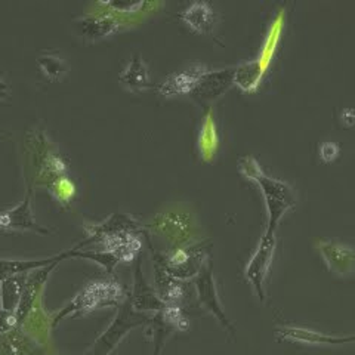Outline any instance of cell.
I'll return each mask as SVG.
<instances>
[{
    "label": "cell",
    "instance_id": "obj_1",
    "mask_svg": "<svg viewBox=\"0 0 355 355\" xmlns=\"http://www.w3.org/2000/svg\"><path fill=\"white\" fill-rule=\"evenodd\" d=\"M239 169L244 176H248L252 181H257L261 187L266 210H268V227H266V230L275 231L283 215L296 203L292 187L266 175L261 169L257 159H253L252 155H244V157L240 159Z\"/></svg>",
    "mask_w": 355,
    "mask_h": 355
},
{
    "label": "cell",
    "instance_id": "obj_2",
    "mask_svg": "<svg viewBox=\"0 0 355 355\" xmlns=\"http://www.w3.org/2000/svg\"><path fill=\"white\" fill-rule=\"evenodd\" d=\"M125 299V292L116 280H94L87 283L82 291L77 293L69 305H65L60 313L55 315L53 324L69 315L87 314L94 309L119 305Z\"/></svg>",
    "mask_w": 355,
    "mask_h": 355
},
{
    "label": "cell",
    "instance_id": "obj_3",
    "mask_svg": "<svg viewBox=\"0 0 355 355\" xmlns=\"http://www.w3.org/2000/svg\"><path fill=\"white\" fill-rule=\"evenodd\" d=\"M284 19L286 12L284 10H280L271 22L268 31H266V37L262 43V48L258 53V57L252 61H246L240 65H236V83L241 89H244V91H253V89H257L266 69L270 67L277 46H279V42L282 39Z\"/></svg>",
    "mask_w": 355,
    "mask_h": 355
},
{
    "label": "cell",
    "instance_id": "obj_4",
    "mask_svg": "<svg viewBox=\"0 0 355 355\" xmlns=\"http://www.w3.org/2000/svg\"><path fill=\"white\" fill-rule=\"evenodd\" d=\"M160 258L166 271H168L173 279L180 282L190 280L205 266V243L184 244V246L173 249L171 253L166 254V257H162L160 254Z\"/></svg>",
    "mask_w": 355,
    "mask_h": 355
},
{
    "label": "cell",
    "instance_id": "obj_5",
    "mask_svg": "<svg viewBox=\"0 0 355 355\" xmlns=\"http://www.w3.org/2000/svg\"><path fill=\"white\" fill-rule=\"evenodd\" d=\"M132 308L133 306H132L130 299H128V301L123 304V306L120 308L116 320L113 321V324H111L105 330L104 335L95 342L92 351L87 355H107L117 345V342L126 335L128 330H130L135 326L147 323L148 318L146 315L137 314Z\"/></svg>",
    "mask_w": 355,
    "mask_h": 355
},
{
    "label": "cell",
    "instance_id": "obj_6",
    "mask_svg": "<svg viewBox=\"0 0 355 355\" xmlns=\"http://www.w3.org/2000/svg\"><path fill=\"white\" fill-rule=\"evenodd\" d=\"M85 230L87 239L82 241L79 246H76V249H80L91 243H101L105 239L125 234V232H138L139 234L144 231V225L138 219L128 214H113L105 220L99 222V224H86Z\"/></svg>",
    "mask_w": 355,
    "mask_h": 355
},
{
    "label": "cell",
    "instance_id": "obj_7",
    "mask_svg": "<svg viewBox=\"0 0 355 355\" xmlns=\"http://www.w3.org/2000/svg\"><path fill=\"white\" fill-rule=\"evenodd\" d=\"M232 83H236V65L218 70L207 69L200 76L190 95L200 103H209L224 94Z\"/></svg>",
    "mask_w": 355,
    "mask_h": 355
},
{
    "label": "cell",
    "instance_id": "obj_8",
    "mask_svg": "<svg viewBox=\"0 0 355 355\" xmlns=\"http://www.w3.org/2000/svg\"><path fill=\"white\" fill-rule=\"evenodd\" d=\"M33 188L28 185L24 200L15 207L0 210V231H36L49 234V230L37 224L31 209Z\"/></svg>",
    "mask_w": 355,
    "mask_h": 355
},
{
    "label": "cell",
    "instance_id": "obj_9",
    "mask_svg": "<svg viewBox=\"0 0 355 355\" xmlns=\"http://www.w3.org/2000/svg\"><path fill=\"white\" fill-rule=\"evenodd\" d=\"M275 249V231L266 230L262 236L257 252L253 253L252 259L246 266V277L257 288L261 299H263V280L268 272Z\"/></svg>",
    "mask_w": 355,
    "mask_h": 355
},
{
    "label": "cell",
    "instance_id": "obj_10",
    "mask_svg": "<svg viewBox=\"0 0 355 355\" xmlns=\"http://www.w3.org/2000/svg\"><path fill=\"white\" fill-rule=\"evenodd\" d=\"M58 263H52L48 266H43V268L31 271L27 275V280L24 284V288H22V295L19 299L18 308L15 311V318H17V327L24 326V323L27 321L28 315L31 314L33 308H35L36 304V297L39 295V292L42 291V287L44 284V282L48 280V277L51 274V271L57 266Z\"/></svg>",
    "mask_w": 355,
    "mask_h": 355
},
{
    "label": "cell",
    "instance_id": "obj_11",
    "mask_svg": "<svg viewBox=\"0 0 355 355\" xmlns=\"http://www.w3.org/2000/svg\"><path fill=\"white\" fill-rule=\"evenodd\" d=\"M205 71H207V67L202 62H194L187 67L185 70L176 71L169 74L166 79L157 86V91L163 96H175L182 94H190L197 80L200 79Z\"/></svg>",
    "mask_w": 355,
    "mask_h": 355
},
{
    "label": "cell",
    "instance_id": "obj_12",
    "mask_svg": "<svg viewBox=\"0 0 355 355\" xmlns=\"http://www.w3.org/2000/svg\"><path fill=\"white\" fill-rule=\"evenodd\" d=\"M76 27L83 37L89 40H98L116 33L121 27V21L111 12L87 14L77 18Z\"/></svg>",
    "mask_w": 355,
    "mask_h": 355
},
{
    "label": "cell",
    "instance_id": "obj_13",
    "mask_svg": "<svg viewBox=\"0 0 355 355\" xmlns=\"http://www.w3.org/2000/svg\"><path fill=\"white\" fill-rule=\"evenodd\" d=\"M151 228L157 232H162L164 236H168L175 243H181L182 246L184 244H188L193 232V224L190 216L180 212L159 215L153 220Z\"/></svg>",
    "mask_w": 355,
    "mask_h": 355
},
{
    "label": "cell",
    "instance_id": "obj_14",
    "mask_svg": "<svg viewBox=\"0 0 355 355\" xmlns=\"http://www.w3.org/2000/svg\"><path fill=\"white\" fill-rule=\"evenodd\" d=\"M318 250L335 272L349 274L355 270V249L329 240H321L318 241Z\"/></svg>",
    "mask_w": 355,
    "mask_h": 355
},
{
    "label": "cell",
    "instance_id": "obj_15",
    "mask_svg": "<svg viewBox=\"0 0 355 355\" xmlns=\"http://www.w3.org/2000/svg\"><path fill=\"white\" fill-rule=\"evenodd\" d=\"M196 286H197V292H198V297L212 313L224 323L227 327L232 329L231 323L227 320V315L222 311V306L219 304L218 299V292H216V286H215V280L212 275V268L210 266H203L200 272L197 274L196 279Z\"/></svg>",
    "mask_w": 355,
    "mask_h": 355
},
{
    "label": "cell",
    "instance_id": "obj_16",
    "mask_svg": "<svg viewBox=\"0 0 355 355\" xmlns=\"http://www.w3.org/2000/svg\"><path fill=\"white\" fill-rule=\"evenodd\" d=\"M67 258H70L69 250L46 259H0V283L9 279V277H14L18 274H28L35 270L43 268V266L60 263Z\"/></svg>",
    "mask_w": 355,
    "mask_h": 355
},
{
    "label": "cell",
    "instance_id": "obj_17",
    "mask_svg": "<svg viewBox=\"0 0 355 355\" xmlns=\"http://www.w3.org/2000/svg\"><path fill=\"white\" fill-rule=\"evenodd\" d=\"M180 17L190 26L193 30L198 33H212L215 22H216V12L214 6L207 2H194L190 6H187Z\"/></svg>",
    "mask_w": 355,
    "mask_h": 355
},
{
    "label": "cell",
    "instance_id": "obj_18",
    "mask_svg": "<svg viewBox=\"0 0 355 355\" xmlns=\"http://www.w3.org/2000/svg\"><path fill=\"white\" fill-rule=\"evenodd\" d=\"M119 80L123 83L130 91H142V89L153 87L150 71L147 64L144 62L139 53H133L130 61L120 73Z\"/></svg>",
    "mask_w": 355,
    "mask_h": 355
},
{
    "label": "cell",
    "instance_id": "obj_19",
    "mask_svg": "<svg viewBox=\"0 0 355 355\" xmlns=\"http://www.w3.org/2000/svg\"><path fill=\"white\" fill-rule=\"evenodd\" d=\"M137 261L138 262L135 268V291H133V296L130 299L132 306L139 311H162L164 308V302L146 283V280H144V275L141 272L139 257L137 258Z\"/></svg>",
    "mask_w": 355,
    "mask_h": 355
},
{
    "label": "cell",
    "instance_id": "obj_20",
    "mask_svg": "<svg viewBox=\"0 0 355 355\" xmlns=\"http://www.w3.org/2000/svg\"><path fill=\"white\" fill-rule=\"evenodd\" d=\"M197 147L202 159L209 162L214 159V155L219 147V138H218V128L214 117V110L207 108L203 116L202 125H200L198 138H197Z\"/></svg>",
    "mask_w": 355,
    "mask_h": 355
},
{
    "label": "cell",
    "instance_id": "obj_21",
    "mask_svg": "<svg viewBox=\"0 0 355 355\" xmlns=\"http://www.w3.org/2000/svg\"><path fill=\"white\" fill-rule=\"evenodd\" d=\"M28 274H18L14 277H9V279L0 283V309H3L10 314H15L22 295V288H24Z\"/></svg>",
    "mask_w": 355,
    "mask_h": 355
},
{
    "label": "cell",
    "instance_id": "obj_22",
    "mask_svg": "<svg viewBox=\"0 0 355 355\" xmlns=\"http://www.w3.org/2000/svg\"><path fill=\"white\" fill-rule=\"evenodd\" d=\"M39 67L44 76L52 80H60L67 71V64L57 51H44L37 58Z\"/></svg>",
    "mask_w": 355,
    "mask_h": 355
},
{
    "label": "cell",
    "instance_id": "obj_23",
    "mask_svg": "<svg viewBox=\"0 0 355 355\" xmlns=\"http://www.w3.org/2000/svg\"><path fill=\"white\" fill-rule=\"evenodd\" d=\"M70 258H86L98 262L99 265H103L107 270V272H111L114 270V266L119 263V259L114 257L111 252L107 250H79L73 248L69 250Z\"/></svg>",
    "mask_w": 355,
    "mask_h": 355
},
{
    "label": "cell",
    "instance_id": "obj_24",
    "mask_svg": "<svg viewBox=\"0 0 355 355\" xmlns=\"http://www.w3.org/2000/svg\"><path fill=\"white\" fill-rule=\"evenodd\" d=\"M98 5L105 6L107 9L121 15H137L144 12L146 9L155 6V3H150V2H121V0H116V2H99Z\"/></svg>",
    "mask_w": 355,
    "mask_h": 355
},
{
    "label": "cell",
    "instance_id": "obj_25",
    "mask_svg": "<svg viewBox=\"0 0 355 355\" xmlns=\"http://www.w3.org/2000/svg\"><path fill=\"white\" fill-rule=\"evenodd\" d=\"M49 188L52 194L57 197L61 203H69L76 194V187L69 176L58 178L57 181H53L49 185Z\"/></svg>",
    "mask_w": 355,
    "mask_h": 355
},
{
    "label": "cell",
    "instance_id": "obj_26",
    "mask_svg": "<svg viewBox=\"0 0 355 355\" xmlns=\"http://www.w3.org/2000/svg\"><path fill=\"white\" fill-rule=\"evenodd\" d=\"M318 154L323 162H333L339 155V146L335 142H323L318 148Z\"/></svg>",
    "mask_w": 355,
    "mask_h": 355
},
{
    "label": "cell",
    "instance_id": "obj_27",
    "mask_svg": "<svg viewBox=\"0 0 355 355\" xmlns=\"http://www.w3.org/2000/svg\"><path fill=\"white\" fill-rule=\"evenodd\" d=\"M340 121L345 126H352L355 123V108H343L340 111Z\"/></svg>",
    "mask_w": 355,
    "mask_h": 355
},
{
    "label": "cell",
    "instance_id": "obj_28",
    "mask_svg": "<svg viewBox=\"0 0 355 355\" xmlns=\"http://www.w3.org/2000/svg\"><path fill=\"white\" fill-rule=\"evenodd\" d=\"M9 94V86L6 85V82L3 80V76L0 73V99L6 98Z\"/></svg>",
    "mask_w": 355,
    "mask_h": 355
}]
</instances>
